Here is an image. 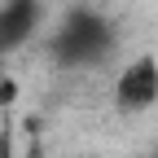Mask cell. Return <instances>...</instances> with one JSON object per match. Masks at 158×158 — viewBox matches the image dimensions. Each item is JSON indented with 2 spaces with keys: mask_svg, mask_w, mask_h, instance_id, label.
I'll return each instance as SVG.
<instances>
[{
  "mask_svg": "<svg viewBox=\"0 0 158 158\" xmlns=\"http://www.w3.org/2000/svg\"><path fill=\"white\" fill-rule=\"evenodd\" d=\"M40 18H44L40 0H5V5H0V53L22 48L40 31Z\"/></svg>",
  "mask_w": 158,
  "mask_h": 158,
  "instance_id": "3957f363",
  "label": "cell"
},
{
  "mask_svg": "<svg viewBox=\"0 0 158 158\" xmlns=\"http://www.w3.org/2000/svg\"><path fill=\"white\" fill-rule=\"evenodd\" d=\"M114 106L123 114H145L158 106V57L154 53H141L118 70L114 79Z\"/></svg>",
  "mask_w": 158,
  "mask_h": 158,
  "instance_id": "7a4b0ae2",
  "label": "cell"
},
{
  "mask_svg": "<svg viewBox=\"0 0 158 158\" xmlns=\"http://www.w3.org/2000/svg\"><path fill=\"white\" fill-rule=\"evenodd\" d=\"M13 97H18V88H13V84H0V106H5V101H13Z\"/></svg>",
  "mask_w": 158,
  "mask_h": 158,
  "instance_id": "5b68a950",
  "label": "cell"
},
{
  "mask_svg": "<svg viewBox=\"0 0 158 158\" xmlns=\"http://www.w3.org/2000/svg\"><path fill=\"white\" fill-rule=\"evenodd\" d=\"M0 158H13V136L0 132Z\"/></svg>",
  "mask_w": 158,
  "mask_h": 158,
  "instance_id": "277c9868",
  "label": "cell"
},
{
  "mask_svg": "<svg viewBox=\"0 0 158 158\" xmlns=\"http://www.w3.org/2000/svg\"><path fill=\"white\" fill-rule=\"evenodd\" d=\"M110 48H114L110 22L101 13H88V9L66 13V22L53 35V62L57 66H97L110 57Z\"/></svg>",
  "mask_w": 158,
  "mask_h": 158,
  "instance_id": "6da1fadb",
  "label": "cell"
},
{
  "mask_svg": "<svg viewBox=\"0 0 158 158\" xmlns=\"http://www.w3.org/2000/svg\"><path fill=\"white\" fill-rule=\"evenodd\" d=\"M27 158H40V154H35V149H31V154H27Z\"/></svg>",
  "mask_w": 158,
  "mask_h": 158,
  "instance_id": "8992f818",
  "label": "cell"
}]
</instances>
